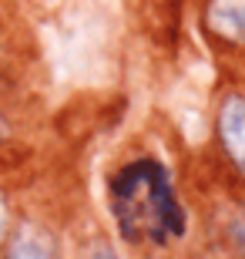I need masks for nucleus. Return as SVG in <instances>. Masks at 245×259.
Instances as JSON below:
<instances>
[{"label":"nucleus","instance_id":"obj_1","mask_svg":"<svg viewBox=\"0 0 245 259\" xmlns=\"http://www.w3.org/2000/svg\"><path fill=\"white\" fill-rule=\"evenodd\" d=\"M111 215L128 242L165 246L185 232V209L165 165L155 158H138L114 172Z\"/></svg>","mask_w":245,"mask_h":259},{"label":"nucleus","instance_id":"obj_2","mask_svg":"<svg viewBox=\"0 0 245 259\" xmlns=\"http://www.w3.org/2000/svg\"><path fill=\"white\" fill-rule=\"evenodd\" d=\"M218 138L238 172L245 175V98L228 95L218 108Z\"/></svg>","mask_w":245,"mask_h":259},{"label":"nucleus","instance_id":"obj_3","mask_svg":"<svg viewBox=\"0 0 245 259\" xmlns=\"http://www.w3.org/2000/svg\"><path fill=\"white\" fill-rule=\"evenodd\" d=\"M205 24L215 37L245 44V0H208Z\"/></svg>","mask_w":245,"mask_h":259},{"label":"nucleus","instance_id":"obj_4","mask_svg":"<svg viewBox=\"0 0 245 259\" xmlns=\"http://www.w3.org/2000/svg\"><path fill=\"white\" fill-rule=\"evenodd\" d=\"M4 259H54V242L40 226H20L7 246Z\"/></svg>","mask_w":245,"mask_h":259},{"label":"nucleus","instance_id":"obj_5","mask_svg":"<svg viewBox=\"0 0 245 259\" xmlns=\"http://www.w3.org/2000/svg\"><path fill=\"white\" fill-rule=\"evenodd\" d=\"M7 229H10V215H7V202H4V192H0V242L7 239Z\"/></svg>","mask_w":245,"mask_h":259},{"label":"nucleus","instance_id":"obj_6","mask_svg":"<svg viewBox=\"0 0 245 259\" xmlns=\"http://www.w3.org/2000/svg\"><path fill=\"white\" fill-rule=\"evenodd\" d=\"M84 259H118V256H114V252H111V249H108V246H94V249L87 252V256H84Z\"/></svg>","mask_w":245,"mask_h":259}]
</instances>
